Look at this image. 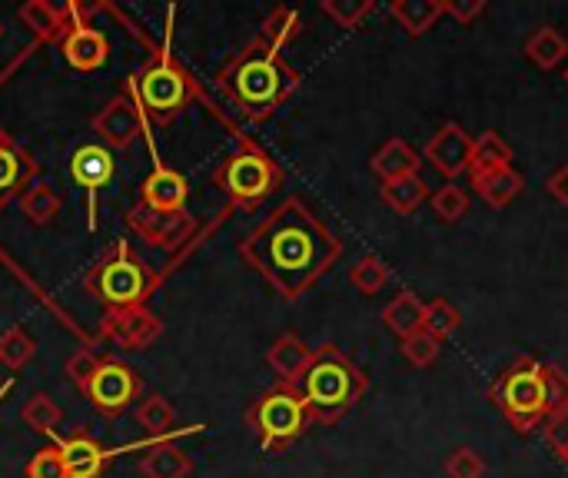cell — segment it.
Listing matches in <instances>:
<instances>
[{
	"instance_id": "obj_1",
	"label": "cell",
	"mask_w": 568,
	"mask_h": 478,
	"mask_svg": "<svg viewBox=\"0 0 568 478\" xmlns=\"http://www.w3.org/2000/svg\"><path fill=\"white\" fill-rule=\"evenodd\" d=\"M236 253L273 286V293H280V299L296 303L343 260V240L306 206V200L290 196L240 240Z\"/></svg>"
},
{
	"instance_id": "obj_2",
	"label": "cell",
	"mask_w": 568,
	"mask_h": 478,
	"mask_svg": "<svg viewBox=\"0 0 568 478\" xmlns=\"http://www.w3.org/2000/svg\"><path fill=\"white\" fill-rule=\"evenodd\" d=\"M216 90L253 123L270 120L296 90L300 70L286 63V57L253 37L243 50H236L223 70L216 73Z\"/></svg>"
},
{
	"instance_id": "obj_3",
	"label": "cell",
	"mask_w": 568,
	"mask_h": 478,
	"mask_svg": "<svg viewBox=\"0 0 568 478\" xmlns=\"http://www.w3.org/2000/svg\"><path fill=\"white\" fill-rule=\"evenodd\" d=\"M296 389L306 399L313 426H336L366 396L369 379L339 346L326 343L313 349V363Z\"/></svg>"
},
{
	"instance_id": "obj_4",
	"label": "cell",
	"mask_w": 568,
	"mask_h": 478,
	"mask_svg": "<svg viewBox=\"0 0 568 478\" xmlns=\"http://www.w3.org/2000/svg\"><path fill=\"white\" fill-rule=\"evenodd\" d=\"M196 80L190 70L173 57L170 40L123 80V96L133 100L146 126H170L193 100Z\"/></svg>"
},
{
	"instance_id": "obj_5",
	"label": "cell",
	"mask_w": 568,
	"mask_h": 478,
	"mask_svg": "<svg viewBox=\"0 0 568 478\" xmlns=\"http://www.w3.org/2000/svg\"><path fill=\"white\" fill-rule=\"evenodd\" d=\"M489 399L496 403V409L506 416V423L519 433V436H532L539 433L556 403H552V383H549V369L542 359L536 356H519L513 366H506L499 373V379L489 386Z\"/></svg>"
},
{
	"instance_id": "obj_6",
	"label": "cell",
	"mask_w": 568,
	"mask_h": 478,
	"mask_svg": "<svg viewBox=\"0 0 568 478\" xmlns=\"http://www.w3.org/2000/svg\"><path fill=\"white\" fill-rule=\"evenodd\" d=\"M156 286L160 273L150 263H143L126 240H116L83 276V289L106 309L146 306Z\"/></svg>"
},
{
	"instance_id": "obj_7",
	"label": "cell",
	"mask_w": 568,
	"mask_h": 478,
	"mask_svg": "<svg viewBox=\"0 0 568 478\" xmlns=\"http://www.w3.org/2000/svg\"><path fill=\"white\" fill-rule=\"evenodd\" d=\"M213 186H220L230 206L256 210L283 186V170L266 150H260L256 143H243L213 170Z\"/></svg>"
},
{
	"instance_id": "obj_8",
	"label": "cell",
	"mask_w": 568,
	"mask_h": 478,
	"mask_svg": "<svg viewBox=\"0 0 568 478\" xmlns=\"http://www.w3.org/2000/svg\"><path fill=\"white\" fill-rule=\"evenodd\" d=\"M246 426L260 439L263 452L276 456V452H286L293 443H300L310 433L313 419H310V409H306V399L300 396V389L276 383L246 409Z\"/></svg>"
},
{
	"instance_id": "obj_9",
	"label": "cell",
	"mask_w": 568,
	"mask_h": 478,
	"mask_svg": "<svg viewBox=\"0 0 568 478\" xmlns=\"http://www.w3.org/2000/svg\"><path fill=\"white\" fill-rule=\"evenodd\" d=\"M143 393V379L120 359H100L93 379L87 383L83 396L103 419H120Z\"/></svg>"
},
{
	"instance_id": "obj_10",
	"label": "cell",
	"mask_w": 568,
	"mask_h": 478,
	"mask_svg": "<svg viewBox=\"0 0 568 478\" xmlns=\"http://www.w3.org/2000/svg\"><path fill=\"white\" fill-rule=\"evenodd\" d=\"M67 13H70V30L67 37L60 40V50L67 57V63L80 73H90V70H100L110 57V40L103 30H97L93 23H87V17L93 13V7H83V3H67Z\"/></svg>"
},
{
	"instance_id": "obj_11",
	"label": "cell",
	"mask_w": 568,
	"mask_h": 478,
	"mask_svg": "<svg viewBox=\"0 0 568 478\" xmlns=\"http://www.w3.org/2000/svg\"><path fill=\"white\" fill-rule=\"evenodd\" d=\"M163 336V319L146 306H126V309H103L100 319V339H110L113 346L126 353L150 349Z\"/></svg>"
},
{
	"instance_id": "obj_12",
	"label": "cell",
	"mask_w": 568,
	"mask_h": 478,
	"mask_svg": "<svg viewBox=\"0 0 568 478\" xmlns=\"http://www.w3.org/2000/svg\"><path fill=\"white\" fill-rule=\"evenodd\" d=\"M90 130L97 133L100 146H106L110 153L116 150H130L143 133H146V123L140 116V110L133 106L130 96L116 93L110 103H103L93 116H90Z\"/></svg>"
},
{
	"instance_id": "obj_13",
	"label": "cell",
	"mask_w": 568,
	"mask_h": 478,
	"mask_svg": "<svg viewBox=\"0 0 568 478\" xmlns=\"http://www.w3.org/2000/svg\"><path fill=\"white\" fill-rule=\"evenodd\" d=\"M126 230H133L146 246L156 250H176L180 243H186L196 230V220L183 210V213H160L150 210L143 203H133L126 213Z\"/></svg>"
},
{
	"instance_id": "obj_14",
	"label": "cell",
	"mask_w": 568,
	"mask_h": 478,
	"mask_svg": "<svg viewBox=\"0 0 568 478\" xmlns=\"http://www.w3.org/2000/svg\"><path fill=\"white\" fill-rule=\"evenodd\" d=\"M113 170H116L113 153L100 143H87V146L73 150V156H70V176L87 193V226L90 230H97V196L113 180Z\"/></svg>"
},
{
	"instance_id": "obj_15",
	"label": "cell",
	"mask_w": 568,
	"mask_h": 478,
	"mask_svg": "<svg viewBox=\"0 0 568 478\" xmlns=\"http://www.w3.org/2000/svg\"><path fill=\"white\" fill-rule=\"evenodd\" d=\"M469 153H473V136L453 120L443 123L423 146V160H429V166L436 173H443L449 183H456L463 173H469Z\"/></svg>"
},
{
	"instance_id": "obj_16",
	"label": "cell",
	"mask_w": 568,
	"mask_h": 478,
	"mask_svg": "<svg viewBox=\"0 0 568 478\" xmlns=\"http://www.w3.org/2000/svg\"><path fill=\"white\" fill-rule=\"evenodd\" d=\"M37 180H40L37 160L10 133L0 130V210L20 200Z\"/></svg>"
},
{
	"instance_id": "obj_17",
	"label": "cell",
	"mask_w": 568,
	"mask_h": 478,
	"mask_svg": "<svg viewBox=\"0 0 568 478\" xmlns=\"http://www.w3.org/2000/svg\"><path fill=\"white\" fill-rule=\"evenodd\" d=\"M63 466H67V476L70 478H103L106 472V462H110V452L103 449V443L87 433V429H73L70 436H57L53 439Z\"/></svg>"
},
{
	"instance_id": "obj_18",
	"label": "cell",
	"mask_w": 568,
	"mask_h": 478,
	"mask_svg": "<svg viewBox=\"0 0 568 478\" xmlns=\"http://www.w3.org/2000/svg\"><path fill=\"white\" fill-rule=\"evenodd\" d=\"M186 200H190L186 176L176 173V170H170V166H163V163H156L153 173L143 180L136 203H143L150 210H160V213H183L186 210Z\"/></svg>"
},
{
	"instance_id": "obj_19",
	"label": "cell",
	"mask_w": 568,
	"mask_h": 478,
	"mask_svg": "<svg viewBox=\"0 0 568 478\" xmlns=\"http://www.w3.org/2000/svg\"><path fill=\"white\" fill-rule=\"evenodd\" d=\"M310 363H313V349L296 333H283L266 349V366L276 373V379L283 386H300V379L310 369Z\"/></svg>"
},
{
	"instance_id": "obj_20",
	"label": "cell",
	"mask_w": 568,
	"mask_h": 478,
	"mask_svg": "<svg viewBox=\"0 0 568 478\" xmlns=\"http://www.w3.org/2000/svg\"><path fill=\"white\" fill-rule=\"evenodd\" d=\"M20 23L40 40V43H60L70 30V13L67 7H57L50 0H27L17 7Z\"/></svg>"
},
{
	"instance_id": "obj_21",
	"label": "cell",
	"mask_w": 568,
	"mask_h": 478,
	"mask_svg": "<svg viewBox=\"0 0 568 478\" xmlns=\"http://www.w3.org/2000/svg\"><path fill=\"white\" fill-rule=\"evenodd\" d=\"M369 166H373V173H376L383 183H386V180H399V176H416V173L423 170V153H419L416 146H409L403 136H393V140H386V143L373 153Z\"/></svg>"
},
{
	"instance_id": "obj_22",
	"label": "cell",
	"mask_w": 568,
	"mask_h": 478,
	"mask_svg": "<svg viewBox=\"0 0 568 478\" xmlns=\"http://www.w3.org/2000/svg\"><path fill=\"white\" fill-rule=\"evenodd\" d=\"M476 196L493 206V210H506L509 203H516L526 190V176L516 170V166H506V170H493V173H483V176H469Z\"/></svg>"
},
{
	"instance_id": "obj_23",
	"label": "cell",
	"mask_w": 568,
	"mask_h": 478,
	"mask_svg": "<svg viewBox=\"0 0 568 478\" xmlns=\"http://www.w3.org/2000/svg\"><path fill=\"white\" fill-rule=\"evenodd\" d=\"M193 472V459L173 443H153L143 456H140V476L143 478H190Z\"/></svg>"
},
{
	"instance_id": "obj_24",
	"label": "cell",
	"mask_w": 568,
	"mask_h": 478,
	"mask_svg": "<svg viewBox=\"0 0 568 478\" xmlns=\"http://www.w3.org/2000/svg\"><path fill=\"white\" fill-rule=\"evenodd\" d=\"M389 17L409 37H426L446 17V0H396L389 3Z\"/></svg>"
},
{
	"instance_id": "obj_25",
	"label": "cell",
	"mask_w": 568,
	"mask_h": 478,
	"mask_svg": "<svg viewBox=\"0 0 568 478\" xmlns=\"http://www.w3.org/2000/svg\"><path fill=\"white\" fill-rule=\"evenodd\" d=\"M506 166H513V146L506 143V136L499 130H486V133L473 136L469 176H483V173L506 170Z\"/></svg>"
},
{
	"instance_id": "obj_26",
	"label": "cell",
	"mask_w": 568,
	"mask_h": 478,
	"mask_svg": "<svg viewBox=\"0 0 568 478\" xmlns=\"http://www.w3.org/2000/svg\"><path fill=\"white\" fill-rule=\"evenodd\" d=\"M429 196H433V190H429V183L423 180V173H416V176H399V180H386V183L379 186V200H383L393 213H399V216L416 213Z\"/></svg>"
},
{
	"instance_id": "obj_27",
	"label": "cell",
	"mask_w": 568,
	"mask_h": 478,
	"mask_svg": "<svg viewBox=\"0 0 568 478\" xmlns=\"http://www.w3.org/2000/svg\"><path fill=\"white\" fill-rule=\"evenodd\" d=\"M523 53H526V60H529L532 67H539V70H556V67L568 57L566 33H562L559 27L546 23V27H539V30L529 33Z\"/></svg>"
},
{
	"instance_id": "obj_28",
	"label": "cell",
	"mask_w": 568,
	"mask_h": 478,
	"mask_svg": "<svg viewBox=\"0 0 568 478\" xmlns=\"http://www.w3.org/2000/svg\"><path fill=\"white\" fill-rule=\"evenodd\" d=\"M136 426H140L153 443H163V439H170V436H180V433L173 429V426H176V409H173L170 399L160 396V393L146 396V399L136 406Z\"/></svg>"
},
{
	"instance_id": "obj_29",
	"label": "cell",
	"mask_w": 568,
	"mask_h": 478,
	"mask_svg": "<svg viewBox=\"0 0 568 478\" xmlns=\"http://www.w3.org/2000/svg\"><path fill=\"white\" fill-rule=\"evenodd\" d=\"M300 33H303V17H300V10H293V7H273V10L263 17L256 37H260L266 47H273V50L283 53Z\"/></svg>"
},
{
	"instance_id": "obj_30",
	"label": "cell",
	"mask_w": 568,
	"mask_h": 478,
	"mask_svg": "<svg viewBox=\"0 0 568 478\" xmlns=\"http://www.w3.org/2000/svg\"><path fill=\"white\" fill-rule=\"evenodd\" d=\"M423 309H426V303H423L413 289H403V293L383 309V323H386L389 333H396L399 339H406V336H413V333L423 329Z\"/></svg>"
},
{
	"instance_id": "obj_31",
	"label": "cell",
	"mask_w": 568,
	"mask_h": 478,
	"mask_svg": "<svg viewBox=\"0 0 568 478\" xmlns=\"http://www.w3.org/2000/svg\"><path fill=\"white\" fill-rule=\"evenodd\" d=\"M20 213H23V220L27 223H33V226H47V223H53L57 216H60V206H63V200H60V193L50 186V183H43V180H37L20 200Z\"/></svg>"
},
{
	"instance_id": "obj_32",
	"label": "cell",
	"mask_w": 568,
	"mask_h": 478,
	"mask_svg": "<svg viewBox=\"0 0 568 478\" xmlns=\"http://www.w3.org/2000/svg\"><path fill=\"white\" fill-rule=\"evenodd\" d=\"M20 419H23L37 436H50V439H57V429H60V423H63V409H60L47 393H33V396L23 403Z\"/></svg>"
},
{
	"instance_id": "obj_33",
	"label": "cell",
	"mask_w": 568,
	"mask_h": 478,
	"mask_svg": "<svg viewBox=\"0 0 568 478\" xmlns=\"http://www.w3.org/2000/svg\"><path fill=\"white\" fill-rule=\"evenodd\" d=\"M389 279H393V269L386 266V260H379V256H373V253L359 256V260L349 266V283H353V289H359L363 296L383 293Z\"/></svg>"
},
{
	"instance_id": "obj_34",
	"label": "cell",
	"mask_w": 568,
	"mask_h": 478,
	"mask_svg": "<svg viewBox=\"0 0 568 478\" xmlns=\"http://www.w3.org/2000/svg\"><path fill=\"white\" fill-rule=\"evenodd\" d=\"M459 326H463V313L449 299L436 296V299L426 303V309H423V329L429 336H436L439 343H446L453 333H459Z\"/></svg>"
},
{
	"instance_id": "obj_35",
	"label": "cell",
	"mask_w": 568,
	"mask_h": 478,
	"mask_svg": "<svg viewBox=\"0 0 568 478\" xmlns=\"http://www.w3.org/2000/svg\"><path fill=\"white\" fill-rule=\"evenodd\" d=\"M429 206H433V213H436L439 223H459L469 213L473 200H469V193L459 183H446V186H439L429 196Z\"/></svg>"
},
{
	"instance_id": "obj_36",
	"label": "cell",
	"mask_w": 568,
	"mask_h": 478,
	"mask_svg": "<svg viewBox=\"0 0 568 478\" xmlns=\"http://www.w3.org/2000/svg\"><path fill=\"white\" fill-rule=\"evenodd\" d=\"M37 356V343L27 329L20 326H10L3 336H0V363L7 369H23L30 359Z\"/></svg>"
},
{
	"instance_id": "obj_37",
	"label": "cell",
	"mask_w": 568,
	"mask_h": 478,
	"mask_svg": "<svg viewBox=\"0 0 568 478\" xmlns=\"http://www.w3.org/2000/svg\"><path fill=\"white\" fill-rule=\"evenodd\" d=\"M399 353H403V359H406L413 369H429V366L439 359L443 343H439L436 336H429L426 329H419V333H413V336L399 339Z\"/></svg>"
},
{
	"instance_id": "obj_38",
	"label": "cell",
	"mask_w": 568,
	"mask_h": 478,
	"mask_svg": "<svg viewBox=\"0 0 568 478\" xmlns=\"http://www.w3.org/2000/svg\"><path fill=\"white\" fill-rule=\"evenodd\" d=\"M320 7L343 30H356L369 13H376V0H323Z\"/></svg>"
},
{
	"instance_id": "obj_39",
	"label": "cell",
	"mask_w": 568,
	"mask_h": 478,
	"mask_svg": "<svg viewBox=\"0 0 568 478\" xmlns=\"http://www.w3.org/2000/svg\"><path fill=\"white\" fill-rule=\"evenodd\" d=\"M446 478H486V459L469 449L459 446L449 459H446Z\"/></svg>"
},
{
	"instance_id": "obj_40",
	"label": "cell",
	"mask_w": 568,
	"mask_h": 478,
	"mask_svg": "<svg viewBox=\"0 0 568 478\" xmlns=\"http://www.w3.org/2000/svg\"><path fill=\"white\" fill-rule=\"evenodd\" d=\"M23 478H70L67 476V466L57 452V446H47L40 452L30 456L27 469H23Z\"/></svg>"
},
{
	"instance_id": "obj_41",
	"label": "cell",
	"mask_w": 568,
	"mask_h": 478,
	"mask_svg": "<svg viewBox=\"0 0 568 478\" xmlns=\"http://www.w3.org/2000/svg\"><path fill=\"white\" fill-rule=\"evenodd\" d=\"M97 366H100V356L93 353V349H77L70 359H67V366H63V373H67V379L83 393L87 389V383L93 379V373H97Z\"/></svg>"
},
{
	"instance_id": "obj_42",
	"label": "cell",
	"mask_w": 568,
	"mask_h": 478,
	"mask_svg": "<svg viewBox=\"0 0 568 478\" xmlns=\"http://www.w3.org/2000/svg\"><path fill=\"white\" fill-rule=\"evenodd\" d=\"M542 429H546V443H549V449L556 452V459H562V456L568 452V409L556 413V416H549V423H546Z\"/></svg>"
},
{
	"instance_id": "obj_43",
	"label": "cell",
	"mask_w": 568,
	"mask_h": 478,
	"mask_svg": "<svg viewBox=\"0 0 568 478\" xmlns=\"http://www.w3.org/2000/svg\"><path fill=\"white\" fill-rule=\"evenodd\" d=\"M486 13V0H446V17H453L459 27L476 23Z\"/></svg>"
},
{
	"instance_id": "obj_44",
	"label": "cell",
	"mask_w": 568,
	"mask_h": 478,
	"mask_svg": "<svg viewBox=\"0 0 568 478\" xmlns=\"http://www.w3.org/2000/svg\"><path fill=\"white\" fill-rule=\"evenodd\" d=\"M546 369H549V383H552V403H556L552 416H556V413L568 409V373L556 363H546Z\"/></svg>"
},
{
	"instance_id": "obj_45",
	"label": "cell",
	"mask_w": 568,
	"mask_h": 478,
	"mask_svg": "<svg viewBox=\"0 0 568 478\" xmlns=\"http://www.w3.org/2000/svg\"><path fill=\"white\" fill-rule=\"evenodd\" d=\"M546 190L556 203L568 206V166H559L549 180H546Z\"/></svg>"
},
{
	"instance_id": "obj_46",
	"label": "cell",
	"mask_w": 568,
	"mask_h": 478,
	"mask_svg": "<svg viewBox=\"0 0 568 478\" xmlns=\"http://www.w3.org/2000/svg\"><path fill=\"white\" fill-rule=\"evenodd\" d=\"M10 389H13V383H3V386H0V399H3V396H7Z\"/></svg>"
},
{
	"instance_id": "obj_47",
	"label": "cell",
	"mask_w": 568,
	"mask_h": 478,
	"mask_svg": "<svg viewBox=\"0 0 568 478\" xmlns=\"http://www.w3.org/2000/svg\"><path fill=\"white\" fill-rule=\"evenodd\" d=\"M559 462H562V466H566V469H568V452H566V456H562V459H559Z\"/></svg>"
},
{
	"instance_id": "obj_48",
	"label": "cell",
	"mask_w": 568,
	"mask_h": 478,
	"mask_svg": "<svg viewBox=\"0 0 568 478\" xmlns=\"http://www.w3.org/2000/svg\"><path fill=\"white\" fill-rule=\"evenodd\" d=\"M0 37H3V23H0Z\"/></svg>"
},
{
	"instance_id": "obj_49",
	"label": "cell",
	"mask_w": 568,
	"mask_h": 478,
	"mask_svg": "<svg viewBox=\"0 0 568 478\" xmlns=\"http://www.w3.org/2000/svg\"><path fill=\"white\" fill-rule=\"evenodd\" d=\"M566 83H568V70H566Z\"/></svg>"
}]
</instances>
